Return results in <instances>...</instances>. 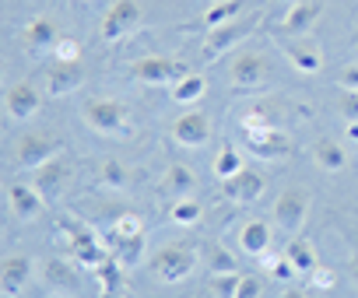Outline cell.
I'll use <instances>...</instances> for the list:
<instances>
[{
	"label": "cell",
	"instance_id": "obj_10",
	"mask_svg": "<svg viewBox=\"0 0 358 298\" xmlns=\"http://www.w3.org/2000/svg\"><path fill=\"white\" fill-rule=\"evenodd\" d=\"M222 190H225V197L236 200V204H253L257 197H264L267 179H264L257 169H239L232 179H222Z\"/></svg>",
	"mask_w": 358,
	"mask_h": 298
},
{
	"label": "cell",
	"instance_id": "obj_1",
	"mask_svg": "<svg viewBox=\"0 0 358 298\" xmlns=\"http://www.w3.org/2000/svg\"><path fill=\"white\" fill-rule=\"evenodd\" d=\"M194 267H197V249L187 246V242H169L151 256V274L165 284H176V281L190 277Z\"/></svg>",
	"mask_w": 358,
	"mask_h": 298
},
{
	"label": "cell",
	"instance_id": "obj_34",
	"mask_svg": "<svg viewBox=\"0 0 358 298\" xmlns=\"http://www.w3.org/2000/svg\"><path fill=\"white\" fill-rule=\"evenodd\" d=\"M102 183L106 186H113V190H123L127 186V169L120 165V162H102Z\"/></svg>",
	"mask_w": 358,
	"mask_h": 298
},
{
	"label": "cell",
	"instance_id": "obj_15",
	"mask_svg": "<svg viewBox=\"0 0 358 298\" xmlns=\"http://www.w3.org/2000/svg\"><path fill=\"white\" fill-rule=\"evenodd\" d=\"M32 277V260L25 253H11L4 256V263H0V288H4V295H18Z\"/></svg>",
	"mask_w": 358,
	"mask_h": 298
},
{
	"label": "cell",
	"instance_id": "obj_21",
	"mask_svg": "<svg viewBox=\"0 0 358 298\" xmlns=\"http://www.w3.org/2000/svg\"><path fill=\"white\" fill-rule=\"evenodd\" d=\"M313 158H316V165H320L323 172H341V169L348 165L344 147H341L337 140H330V137H320V140L313 144Z\"/></svg>",
	"mask_w": 358,
	"mask_h": 298
},
{
	"label": "cell",
	"instance_id": "obj_20",
	"mask_svg": "<svg viewBox=\"0 0 358 298\" xmlns=\"http://www.w3.org/2000/svg\"><path fill=\"white\" fill-rule=\"evenodd\" d=\"M43 281H46L53 291H78V288H81L78 270H74L67 260H60V256H50V260L43 263Z\"/></svg>",
	"mask_w": 358,
	"mask_h": 298
},
{
	"label": "cell",
	"instance_id": "obj_13",
	"mask_svg": "<svg viewBox=\"0 0 358 298\" xmlns=\"http://www.w3.org/2000/svg\"><path fill=\"white\" fill-rule=\"evenodd\" d=\"M39 105H43V95L36 91V84L18 81V84H11V88H8L4 109H8V116H11V119H29V116H36V112H39Z\"/></svg>",
	"mask_w": 358,
	"mask_h": 298
},
{
	"label": "cell",
	"instance_id": "obj_7",
	"mask_svg": "<svg viewBox=\"0 0 358 298\" xmlns=\"http://www.w3.org/2000/svg\"><path fill=\"white\" fill-rule=\"evenodd\" d=\"M85 123L95 130V133H123L127 126V109L113 98H92L85 105Z\"/></svg>",
	"mask_w": 358,
	"mask_h": 298
},
{
	"label": "cell",
	"instance_id": "obj_8",
	"mask_svg": "<svg viewBox=\"0 0 358 298\" xmlns=\"http://www.w3.org/2000/svg\"><path fill=\"white\" fill-rule=\"evenodd\" d=\"M137 22H141V4L137 0H116V4L106 11V18H102V39L116 43L130 29H137Z\"/></svg>",
	"mask_w": 358,
	"mask_h": 298
},
{
	"label": "cell",
	"instance_id": "obj_39",
	"mask_svg": "<svg viewBox=\"0 0 358 298\" xmlns=\"http://www.w3.org/2000/svg\"><path fill=\"white\" fill-rule=\"evenodd\" d=\"M260 277H243V284H239V291H236V298H260Z\"/></svg>",
	"mask_w": 358,
	"mask_h": 298
},
{
	"label": "cell",
	"instance_id": "obj_23",
	"mask_svg": "<svg viewBox=\"0 0 358 298\" xmlns=\"http://www.w3.org/2000/svg\"><path fill=\"white\" fill-rule=\"evenodd\" d=\"M285 53H288L292 67H295V70H302V74H316V70L323 67L320 50H316V46H309V43H292Z\"/></svg>",
	"mask_w": 358,
	"mask_h": 298
},
{
	"label": "cell",
	"instance_id": "obj_22",
	"mask_svg": "<svg viewBox=\"0 0 358 298\" xmlns=\"http://www.w3.org/2000/svg\"><path fill=\"white\" fill-rule=\"evenodd\" d=\"M239 246H243V253H250V256H264L267 246H271V228H267L264 221H246L243 232H239Z\"/></svg>",
	"mask_w": 358,
	"mask_h": 298
},
{
	"label": "cell",
	"instance_id": "obj_12",
	"mask_svg": "<svg viewBox=\"0 0 358 298\" xmlns=\"http://www.w3.org/2000/svg\"><path fill=\"white\" fill-rule=\"evenodd\" d=\"M85 81V67L81 60H57L50 70H46V91L50 95H71L78 84Z\"/></svg>",
	"mask_w": 358,
	"mask_h": 298
},
{
	"label": "cell",
	"instance_id": "obj_24",
	"mask_svg": "<svg viewBox=\"0 0 358 298\" xmlns=\"http://www.w3.org/2000/svg\"><path fill=\"white\" fill-rule=\"evenodd\" d=\"M285 256L292 260V267L299 270V274H313L320 263H316V249H313V242L309 239H292L288 246H285Z\"/></svg>",
	"mask_w": 358,
	"mask_h": 298
},
{
	"label": "cell",
	"instance_id": "obj_29",
	"mask_svg": "<svg viewBox=\"0 0 358 298\" xmlns=\"http://www.w3.org/2000/svg\"><path fill=\"white\" fill-rule=\"evenodd\" d=\"M95 277H99V284H102V298L116 295V291H120V260L109 253V256L95 267Z\"/></svg>",
	"mask_w": 358,
	"mask_h": 298
},
{
	"label": "cell",
	"instance_id": "obj_6",
	"mask_svg": "<svg viewBox=\"0 0 358 298\" xmlns=\"http://www.w3.org/2000/svg\"><path fill=\"white\" fill-rule=\"evenodd\" d=\"M190 70L179 64L176 57H144L137 67H134V77L158 88V84H176V81H183Z\"/></svg>",
	"mask_w": 358,
	"mask_h": 298
},
{
	"label": "cell",
	"instance_id": "obj_35",
	"mask_svg": "<svg viewBox=\"0 0 358 298\" xmlns=\"http://www.w3.org/2000/svg\"><path fill=\"white\" fill-rule=\"evenodd\" d=\"M337 109H341V116L348 123H355L358 119V88H344L341 98H337Z\"/></svg>",
	"mask_w": 358,
	"mask_h": 298
},
{
	"label": "cell",
	"instance_id": "obj_3",
	"mask_svg": "<svg viewBox=\"0 0 358 298\" xmlns=\"http://www.w3.org/2000/svg\"><path fill=\"white\" fill-rule=\"evenodd\" d=\"M60 228H64V235H67V242H71V253H74V260L81 263V267H88V270H95L109 253L99 246V239L85 228V225H78V221H71V218H64L60 221Z\"/></svg>",
	"mask_w": 358,
	"mask_h": 298
},
{
	"label": "cell",
	"instance_id": "obj_16",
	"mask_svg": "<svg viewBox=\"0 0 358 298\" xmlns=\"http://www.w3.org/2000/svg\"><path fill=\"white\" fill-rule=\"evenodd\" d=\"M57 39H60V29H57V22L46 18V15H39V18H32V22L25 25V50H29V53H46V50L57 46Z\"/></svg>",
	"mask_w": 358,
	"mask_h": 298
},
{
	"label": "cell",
	"instance_id": "obj_42",
	"mask_svg": "<svg viewBox=\"0 0 358 298\" xmlns=\"http://www.w3.org/2000/svg\"><path fill=\"white\" fill-rule=\"evenodd\" d=\"M348 270H351V277H355V281H358V249H355V253H351V263H348Z\"/></svg>",
	"mask_w": 358,
	"mask_h": 298
},
{
	"label": "cell",
	"instance_id": "obj_44",
	"mask_svg": "<svg viewBox=\"0 0 358 298\" xmlns=\"http://www.w3.org/2000/svg\"><path fill=\"white\" fill-rule=\"evenodd\" d=\"M348 137H351V140H358V119H355V123H348Z\"/></svg>",
	"mask_w": 358,
	"mask_h": 298
},
{
	"label": "cell",
	"instance_id": "obj_25",
	"mask_svg": "<svg viewBox=\"0 0 358 298\" xmlns=\"http://www.w3.org/2000/svg\"><path fill=\"white\" fill-rule=\"evenodd\" d=\"M137 235H144L141 218H137V214H120V218L113 221V228L106 232V246H109V253H113L123 239H137Z\"/></svg>",
	"mask_w": 358,
	"mask_h": 298
},
{
	"label": "cell",
	"instance_id": "obj_11",
	"mask_svg": "<svg viewBox=\"0 0 358 298\" xmlns=\"http://www.w3.org/2000/svg\"><path fill=\"white\" fill-rule=\"evenodd\" d=\"M250 133V151L257 155V158H267V162H274V158H285L288 151H292V140H288V133H281L278 126H267V130H246Z\"/></svg>",
	"mask_w": 358,
	"mask_h": 298
},
{
	"label": "cell",
	"instance_id": "obj_33",
	"mask_svg": "<svg viewBox=\"0 0 358 298\" xmlns=\"http://www.w3.org/2000/svg\"><path fill=\"white\" fill-rule=\"evenodd\" d=\"M197 218H201V204L194 197H179L176 200V207H172V221L176 225H194Z\"/></svg>",
	"mask_w": 358,
	"mask_h": 298
},
{
	"label": "cell",
	"instance_id": "obj_28",
	"mask_svg": "<svg viewBox=\"0 0 358 298\" xmlns=\"http://www.w3.org/2000/svg\"><path fill=\"white\" fill-rule=\"evenodd\" d=\"M243 15V0H218V4L208 8V29H218V25H229Z\"/></svg>",
	"mask_w": 358,
	"mask_h": 298
},
{
	"label": "cell",
	"instance_id": "obj_18",
	"mask_svg": "<svg viewBox=\"0 0 358 298\" xmlns=\"http://www.w3.org/2000/svg\"><path fill=\"white\" fill-rule=\"evenodd\" d=\"M320 11H323L320 0H295L292 11H288V15H285V22H281V32H285V36H302L306 29H313V25H316Z\"/></svg>",
	"mask_w": 358,
	"mask_h": 298
},
{
	"label": "cell",
	"instance_id": "obj_36",
	"mask_svg": "<svg viewBox=\"0 0 358 298\" xmlns=\"http://www.w3.org/2000/svg\"><path fill=\"white\" fill-rule=\"evenodd\" d=\"M264 267H267V274L271 277H278V281H292L299 270L292 267V260L288 256H281V260H264Z\"/></svg>",
	"mask_w": 358,
	"mask_h": 298
},
{
	"label": "cell",
	"instance_id": "obj_27",
	"mask_svg": "<svg viewBox=\"0 0 358 298\" xmlns=\"http://www.w3.org/2000/svg\"><path fill=\"white\" fill-rule=\"evenodd\" d=\"M204 77L201 74H187L183 81H176L172 84V102H179V105H190V102H197L201 95H204Z\"/></svg>",
	"mask_w": 358,
	"mask_h": 298
},
{
	"label": "cell",
	"instance_id": "obj_38",
	"mask_svg": "<svg viewBox=\"0 0 358 298\" xmlns=\"http://www.w3.org/2000/svg\"><path fill=\"white\" fill-rule=\"evenodd\" d=\"M211 267H215V274H232V270H236V260H232V253L218 249V253L211 256Z\"/></svg>",
	"mask_w": 358,
	"mask_h": 298
},
{
	"label": "cell",
	"instance_id": "obj_30",
	"mask_svg": "<svg viewBox=\"0 0 358 298\" xmlns=\"http://www.w3.org/2000/svg\"><path fill=\"white\" fill-rule=\"evenodd\" d=\"M239 169H246L243 158H239V151H236V147H222V155L215 158V176L218 179H232Z\"/></svg>",
	"mask_w": 358,
	"mask_h": 298
},
{
	"label": "cell",
	"instance_id": "obj_37",
	"mask_svg": "<svg viewBox=\"0 0 358 298\" xmlns=\"http://www.w3.org/2000/svg\"><path fill=\"white\" fill-rule=\"evenodd\" d=\"M53 57H57V60H78V57H81V46H78V39H71V36H60V39H57V46H53Z\"/></svg>",
	"mask_w": 358,
	"mask_h": 298
},
{
	"label": "cell",
	"instance_id": "obj_2",
	"mask_svg": "<svg viewBox=\"0 0 358 298\" xmlns=\"http://www.w3.org/2000/svg\"><path fill=\"white\" fill-rule=\"evenodd\" d=\"M229 81H232V88H239V91H257V88H264V84L271 81V67H267V60H264L260 53L246 50V53H239V57L232 60Z\"/></svg>",
	"mask_w": 358,
	"mask_h": 298
},
{
	"label": "cell",
	"instance_id": "obj_4",
	"mask_svg": "<svg viewBox=\"0 0 358 298\" xmlns=\"http://www.w3.org/2000/svg\"><path fill=\"white\" fill-rule=\"evenodd\" d=\"M57 151H60V137L46 133V130H32V133H25L18 140V162H22V169H39L50 158H57Z\"/></svg>",
	"mask_w": 358,
	"mask_h": 298
},
{
	"label": "cell",
	"instance_id": "obj_40",
	"mask_svg": "<svg viewBox=\"0 0 358 298\" xmlns=\"http://www.w3.org/2000/svg\"><path fill=\"white\" fill-rule=\"evenodd\" d=\"M309 277H313V284H316L320 291H330V288H334V270H327V267H316Z\"/></svg>",
	"mask_w": 358,
	"mask_h": 298
},
{
	"label": "cell",
	"instance_id": "obj_26",
	"mask_svg": "<svg viewBox=\"0 0 358 298\" xmlns=\"http://www.w3.org/2000/svg\"><path fill=\"white\" fill-rule=\"evenodd\" d=\"M194 186H197V179H194L190 165H172L165 172V193H172V197H190Z\"/></svg>",
	"mask_w": 358,
	"mask_h": 298
},
{
	"label": "cell",
	"instance_id": "obj_9",
	"mask_svg": "<svg viewBox=\"0 0 358 298\" xmlns=\"http://www.w3.org/2000/svg\"><path fill=\"white\" fill-rule=\"evenodd\" d=\"M208 137H211V119H208V112L190 109V112H179V116H176V123H172V140H179L183 147H201V144H208Z\"/></svg>",
	"mask_w": 358,
	"mask_h": 298
},
{
	"label": "cell",
	"instance_id": "obj_5",
	"mask_svg": "<svg viewBox=\"0 0 358 298\" xmlns=\"http://www.w3.org/2000/svg\"><path fill=\"white\" fill-rule=\"evenodd\" d=\"M306 214H309V190L288 186V190L278 193V200H274V221H278V228L299 232V225L306 221Z\"/></svg>",
	"mask_w": 358,
	"mask_h": 298
},
{
	"label": "cell",
	"instance_id": "obj_17",
	"mask_svg": "<svg viewBox=\"0 0 358 298\" xmlns=\"http://www.w3.org/2000/svg\"><path fill=\"white\" fill-rule=\"evenodd\" d=\"M246 36V25L236 18V22H229V25H218V29H211L208 32V39H204V60H218L222 53H229L232 50V43H239Z\"/></svg>",
	"mask_w": 358,
	"mask_h": 298
},
{
	"label": "cell",
	"instance_id": "obj_32",
	"mask_svg": "<svg viewBox=\"0 0 358 298\" xmlns=\"http://www.w3.org/2000/svg\"><path fill=\"white\" fill-rule=\"evenodd\" d=\"M239 284H243V274H239V270H232V274H215V277H211V295H215V298H236Z\"/></svg>",
	"mask_w": 358,
	"mask_h": 298
},
{
	"label": "cell",
	"instance_id": "obj_41",
	"mask_svg": "<svg viewBox=\"0 0 358 298\" xmlns=\"http://www.w3.org/2000/svg\"><path fill=\"white\" fill-rule=\"evenodd\" d=\"M341 84H344V88H358V64L348 67V70L341 74Z\"/></svg>",
	"mask_w": 358,
	"mask_h": 298
},
{
	"label": "cell",
	"instance_id": "obj_43",
	"mask_svg": "<svg viewBox=\"0 0 358 298\" xmlns=\"http://www.w3.org/2000/svg\"><path fill=\"white\" fill-rule=\"evenodd\" d=\"M281 298H309V295H306V291H299V288H288Z\"/></svg>",
	"mask_w": 358,
	"mask_h": 298
},
{
	"label": "cell",
	"instance_id": "obj_19",
	"mask_svg": "<svg viewBox=\"0 0 358 298\" xmlns=\"http://www.w3.org/2000/svg\"><path fill=\"white\" fill-rule=\"evenodd\" d=\"M8 200H11V211L22 218V221H32V218H39L43 214V193L36 190V186H25V183H15L11 190H8Z\"/></svg>",
	"mask_w": 358,
	"mask_h": 298
},
{
	"label": "cell",
	"instance_id": "obj_14",
	"mask_svg": "<svg viewBox=\"0 0 358 298\" xmlns=\"http://www.w3.org/2000/svg\"><path fill=\"white\" fill-rule=\"evenodd\" d=\"M67 176H71V169H67V162H60V158H50L46 165H39V169H36V190L43 193V200L53 204V200L64 193Z\"/></svg>",
	"mask_w": 358,
	"mask_h": 298
},
{
	"label": "cell",
	"instance_id": "obj_31",
	"mask_svg": "<svg viewBox=\"0 0 358 298\" xmlns=\"http://www.w3.org/2000/svg\"><path fill=\"white\" fill-rule=\"evenodd\" d=\"M141 253H144V235H137V239H123V242L113 249V256L120 260V267H137Z\"/></svg>",
	"mask_w": 358,
	"mask_h": 298
}]
</instances>
